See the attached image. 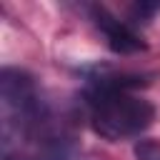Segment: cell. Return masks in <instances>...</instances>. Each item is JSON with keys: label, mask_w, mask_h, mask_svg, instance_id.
Returning <instances> with one entry per match:
<instances>
[{"label": "cell", "mask_w": 160, "mask_h": 160, "mask_svg": "<svg viewBox=\"0 0 160 160\" xmlns=\"http://www.w3.org/2000/svg\"><path fill=\"white\" fill-rule=\"evenodd\" d=\"M142 85L140 75H98L90 78L88 122L95 135L110 142L138 138L155 120V105L132 90Z\"/></svg>", "instance_id": "1"}, {"label": "cell", "mask_w": 160, "mask_h": 160, "mask_svg": "<svg viewBox=\"0 0 160 160\" xmlns=\"http://www.w3.org/2000/svg\"><path fill=\"white\" fill-rule=\"evenodd\" d=\"M90 18L95 22V28L102 32L108 48L118 55H135L148 50V42L142 40V35L135 30V25H130V20L118 18L115 12H110L102 5H92L90 8Z\"/></svg>", "instance_id": "2"}, {"label": "cell", "mask_w": 160, "mask_h": 160, "mask_svg": "<svg viewBox=\"0 0 160 160\" xmlns=\"http://www.w3.org/2000/svg\"><path fill=\"white\" fill-rule=\"evenodd\" d=\"M160 12V2H135L128 8L130 15V25H140V22H150L155 15Z\"/></svg>", "instance_id": "3"}, {"label": "cell", "mask_w": 160, "mask_h": 160, "mask_svg": "<svg viewBox=\"0 0 160 160\" xmlns=\"http://www.w3.org/2000/svg\"><path fill=\"white\" fill-rule=\"evenodd\" d=\"M132 152L135 160H160V140H138Z\"/></svg>", "instance_id": "4"}, {"label": "cell", "mask_w": 160, "mask_h": 160, "mask_svg": "<svg viewBox=\"0 0 160 160\" xmlns=\"http://www.w3.org/2000/svg\"><path fill=\"white\" fill-rule=\"evenodd\" d=\"M5 160H45V158H38V155H20V152H18V155H10V152H8Z\"/></svg>", "instance_id": "5"}]
</instances>
